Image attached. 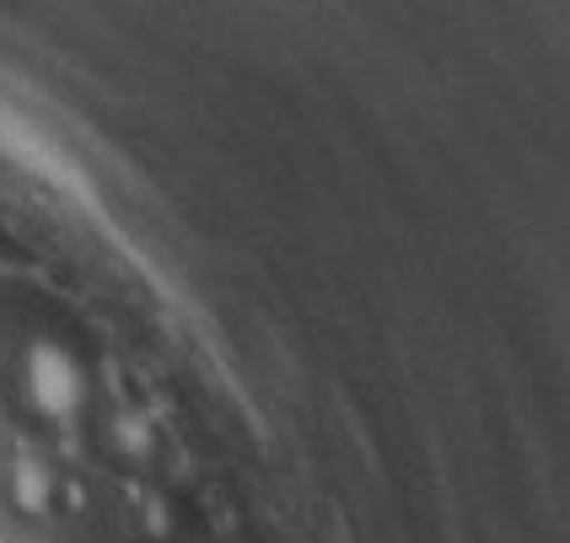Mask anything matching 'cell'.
Listing matches in <instances>:
<instances>
[{
	"label": "cell",
	"mask_w": 570,
	"mask_h": 543,
	"mask_svg": "<svg viewBox=\"0 0 570 543\" xmlns=\"http://www.w3.org/2000/svg\"><path fill=\"white\" fill-rule=\"evenodd\" d=\"M11 377H17V404L38 425H70L76 409H81V372L49 339H32L28 351L17 355V372Z\"/></svg>",
	"instance_id": "6da1fadb"
},
{
	"label": "cell",
	"mask_w": 570,
	"mask_h": 543,
	"mask_svg": "<svg viewBox=\"0 0 570 543\" xmlns=\"http://www.w3.org/2000/svg\"><path fill=\"white\" fill-rule=\"evenodd\" d=\"M6 501H11L17 516L43 522L55 512V474H49V463H38L32 452H17L11 468H6Z\"/></svg>",
	"instance_id": "7a4b0ae2"
}]
</instances>
